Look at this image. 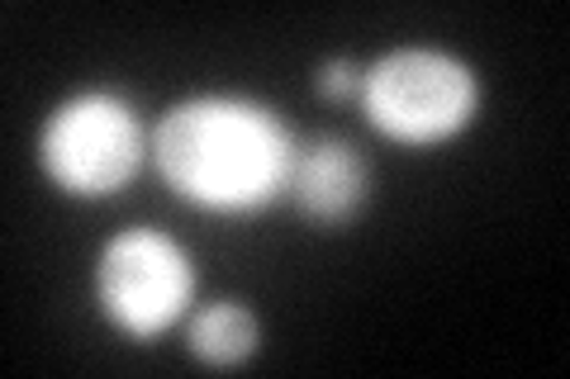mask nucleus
Segmentation results:
<instances>
[{"mask_svg":"<svg viewBox=\"0 0 570 379\" xmlns=\"http://www.w3.org/2000/svg\"><path fill=\"white\" fill-rule=\"evenodd\" d=\"M299 142L253 96H190L153 123V167L205 213H262L285 200Z\"/></svg>","mask_w":570,"mask_h":379,"instance_id":"f257e3e1","label":"nucleus"},{"mask_svg":"<svg viewBox=\"0 0 570 379\" xmlns=\"http://www.w3.org/2000/svg\"><path fill=\"white\" fill-rule=\"evenodd\" d=\"M362 104L366 123L400 148H438L466 133L485 104L480 71L448 48L404 43L381 52L362 71Z\"/></svg>","mask_w":570,"mask_h":379,"instance_id":"f03ea898","label":"nucleus"},{"mask_svg":"<svg viewBox=\"0 0 570 379\" xmlns=\"http://www.w3.org/2000/svg\"><path fill=\"white\" fill-rule=\"evenodd\" d=\"M153 161V129L110 86L67 96L39 129V171L67 200H115Z\"/></svg>","mask_w":570,"mask_h":379,"instance_id":"7ed1b4c3","label":"nucleus"},{"mask_svg":"<svg viewBox=\"0 0 570 379\" xmlns=\"http://www.w3.org/2000/svg\"><path fill=\"white\" fill-rule=\"evenodd\" d=\"M195 261L163 228H124L96 257V309L119 337L157 341L190 313Z\"/></svg>","mask_w":570,"mask_h":379,"instance_id":"20e7f679","label":"nucleus"},{"mask_svg":"<svg viewBox=\"0 0 570 379\" xmlns=\"http://www.w3.org/2000/svg\"><path fill=\"white\" fill-rule=\"evenodd\" d=\"M285 205L318 232H343L371 205V161L347 138H318L299 148Z\"/></svg>","mask_w":570,"mask_h":379,"instance_id":"39448f33","label":"nucleus"},{"mask_svg":"<svg viewBox=\"0 0 570 379\" xmlns=\"http://www.w3.org/2000/svg\"><path fill=\"white\" fill-rule=\"evenodd\" d=\"M186 351L209 370L247 366L262 351V318L243 299H214L186 313Z\"/></svg>","mask_w":570,"mask_h":379,"instance_id":"423d86ee","label":"nucleus"},{"mask_svg":"<svg viewBox=\"0 0 570 379\" xmlns=\"http://www.w3.org/2000/svg\"><path fill=\"white\" fill-rule=\"evenodd\" d=\"M362 62H352V58H333V62H324L314 71V90L324 100H333V104H343V100H356L362 96Z\"/></svg>","mask_w":570,"mask_h":379,"instance_id":"0eeeda50","label":"nucleus"}]
</instances>
